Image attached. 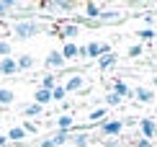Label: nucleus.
I'll use <instances>...</instances> for the list:
<instances>
[{
  "label": "nucleus",
  "mask_w": 157,
  "mask_h": 147,
  "mask_svg": "<svg viewBox=\"0 0 157 147\" xmlns=\"http://www.w3.org/2000/svg\"><path fill=\"white\" fill-rule=\"evenodd\" d=\"M41 31H47V23L36 21L34 16H26V18H18L16 23L10 26V34L18 39V42H26V39H34L39 36Z\"/></svg>",
  "instance_id": "obj_1"
},
{
  "label": "nucleus",
  "mask_w": 157,
  "mask_h": 147,
  "mask_svg": "<svg viewBox=\"0 0 157 147\" xmlns=\"http://www.w3.org/2000/svg\"><path fill=\"white\" fill-rule=\"evenodd\" d=\"M111 52V46L106 44V42H88L85 46H80V49H77V57L80 59H101L103 54H108Z\"/></svg>",
  "instance_id": "obj_2"
},
{
  "label": "nucleus",
  "mask_w": 157,
  "mask_h": 147,
  "mask_svg": "<svg viewBox=\"0 0 157 147\" xmlns=\"http://www.w3.org/2000/svg\"><path fill=\"white\" fill-rule=\"evenodd\" d=\"M98 134L103 139H119L124 134V121L121 119H106L103 124H98Z\"/></svg>",
  "instance_id": "obj_3"
},
{
  "label": "nucleus",
  "mask_w": 157,
  "mask_h": 147,
  "mask_svg": "<svg viewBox=\"0 0 157 147\" xmlns=\"http://www.w3.org/2000/svg\"><path fill=\"white\" fill-rule=\"evenodd\" d=\"M136 129H139V137H142V139L155 142V137H157V119H152V116H139V119H136Z\"/></svg>",
  "instance_id": "obj_4"
},
{
  "label": "nucleus",
  "mask_w": 157,
  "mask_h": 147,
  "mask_svg": "<svg viewBox=\"0 0 157 147\" xmlns=\"http://www.w3.org/2000/svg\"><path fill=\"white\" fill-rule=\"evenodd\" d=\"M62 88L67 93H85V90H88V80H85L82 72H70L67 80L62 83Z\"/></svg>",
  "instance_id": "obj_5"
},
{
  "label": "nucleus",
  "mask_w": 157,
  "mask_h": 147,
  "mask_svg": "<svg viewBox=\"0 0 157 147\" xmlns=\"http://www.w3.org/2000/svg\"><path fill=\"white\" fill-rule=\"evenodd\" d=\"M124 13L121 10H113V8H103L101 16H98V26H113V23H121L124 21Z\"/></svg>",
  "instance_id": "obj_6"
},
{
  "label": "nucleus",
  "mask_w": 157,
  "mask_h": 147,
  "mask_svg": "<svg viewBox=\"0 0 157 147\" xmlns=\"http://www.w3.org/2000/svg\"><path fill=\"white\" fill-rule=\"evenodd\" d=\"M57 34H59V39H64V42H72V39L80 34V26H77L75 21H62L59 26H57Z\"/></svg>",
  "instance_id": "obj_7"
},
{
  "label": "nucleus",
  "mask_w": 157,
  "mask_h": 147,
  "mask_svg": "<svg viewBox=\"0 0 157 147\" xmlns=\"http://www.w3.org/2000/svg\"><path fill=\"white\" fill-rule=\"evenodd\" d=\"M101 10H103L101 3H85L82 5V16H77V18H82V21H88V23H98Z\"/></svg>",
  "instance_id": "obj_8"
},
{
  "label": "nucleus",
  "mask_w": 157,
  "mask_h": 147,
  "mask_svg": "<svg viewBox=\"0 0 157 147\" xmlns=\"http://www.w3.org/2000/svg\"><path fill=\"white\" fill-rule=\"evenodd\" d=\"M44 65H47V70H64L67 67V62H64V57L59 54V49H52L47 57H44Z\"/></svg>",
  "instance_id": "obj_9"
},
{
  "label": "nucleus",
  "mask_w": 157,
  "mask_h": 147,
  "mask_svg": "<svg viewBox=\"0 0 157 147\" xmlns=\"http://www.w3.org/2000/svg\"><path fill=\"white\" fill-rule=\"evenodd\" d=\"M41 8L47 10V13H62V16H67V13H72L77 5L67 0V3H41Z\"/></svg>",
  "instance_id": "obj_10"
},
{
  "label": "nucleus",
  "mask_w": 157,
  "mask_h": 147,
  "mask_svg": "<svg viewBox=\"0 0 157 147\" xmlns=\"http://www.w3.org/2000/svg\"><path fill=\"white\" fill-rule=\"evenodd\" d=\"M111 90H113L116 96L121 98V101H124V98H129V101L134 98V88H132L129 83H124V80H119V77L113 80V85H111Z\"/></svg>",
  "instance_id": "obj_11"
},
{
  "label": "nucleus",
  "mask_w": 157,
  "mask_h": 147,
  "mask_svg": "<svg viewBox=\"0 0 157 147\" xmlns=\"http://www.w3.org/2000/svg\"><path fill=\"white\" fill-rule=\"evenodd\" d=\"M134 101H136V103L149 106V103L155 101V90H152V88H147V85H136V88H134Z\"/></svg>",
  "instance_id": "obj_12"
},
{
  "label": "nucleus",
  "mask_w": 157,
  "mask_h": 147,
  "mask_svg": "<svg viewBox=\"0 0 157 147\" xmlns=\"http://www.w3.org/2000/svg\"><path fill=\"white\" fill-rule=\"evenodd\" d=\"M106 119H108V109H106V106H98V109H93L88 113V126H93V124L98 126V124L106 121Z\"/></svg>",
  "instance_id": "obj_13"
},
{
  "label": "nucleus",
  "mask_w": 157,
  "mask_h": 147,
  "mask_svg": "<svg viewBox=\"0 0 157 147\" xmlns=\"http://www.w3.org/2000/svg\"><path fill=\"white\" fill-rule=\"evenodd\" d=\"M57 132H75V116L72 113H62L57 119Z\"/></svg>",
  "instance_id": "obj_14"
},
{
  "label": "nucleus",
  "mask_w": 157,
  "mask_h": 147,
  "mask_svg": "<svg viewBox=\"0 0 157 147\" xmlns=\"http://www.w3.org/2000/svg\"><path fill=\"white\" fill-rule=\"evenodd\" d=\"M77 49H80V46H77L75 42H64L62 49H59V54L64 57V62H72V59H77Z\"/></svg>",
  "instance_id": "obj_15"
},
{
  "label": "nucleus",
  "mask_w": 157,
  "mask_h": 147,
  "mask_svg": "<svg viewBox=\"0 0 157 147\" xmlns=\"http://www.w3.org/2000/svg\"><path fill=\"white\" fill-rule=\"evenodd\" d=\"M90 142H93L90 132H75L72 139H70V147H88Z\"/></svg>",
  "instance_id": "obj_16"
},
{
  "label": "nucleus",
  "mask_w": 157,
  "mask_h": 147,
  "mask_svg": "<svg viewBox=\"0 0 157 147\" xmlns=\"http://www.w3.org/2000/svg\"><path fill=\"white\" fill-rule=\"evenodd\" d=\"M116 65H119V54H116V52H108V54H103L98 59V67L101 70H113Z\"/></svg>",
  "instance_id": "obj_17"
},
{
  "label": "nucleus",
  "mask_w": 157,
  "mask_h": 147,
  "mask_svg": "<svg viewBox=\"0 0 157 147\" xmlns=\"http://www.w3.org/2000/svg\"><path fill=\"white\" fill-rule=\"evenodd\" d=\"M16 72H18L16 57H5V59H0V75H16Z\"/></svg>",
  "instance_id": "obj_18"
},
{
  "label": "nucleus",
  "mask_w": 157,
  "mask_h": 147,
  "mask_svg": "<svg viewBox=\"0 0 157 147\" xmlns=\"http://www.w3.org/2000/svg\"><path fill=\"white\" fill-rule=\"evenodd\" d=\"M34 103H39V106H41V109H47V106L52 103V90L36 88V93H34Z\"/></svg>",
  "instance_id": "obj_19"
},
{
  "label": "nucleus",
  "mask_w": 157,
  "mask_h": 147,
  "mask_svg": "<svg viewBox=\"0 0 157 147\" xmlns=\"http://www.w3.org/2000/svg\"><path fill=\"white\" fill-rule=\"evenodd\" d=\"M21 111H23V116H29V119L41 116V113H44V109H41L39 103H34V101H31V103H26V106H21Z\"/></svg>",
  "instance_id": "obj_20"
},
{
  "label": "nucleus",
  "mask_w": 157,
  "mask_h": 147,
  "mask_svg": "<svg viewBox=\"0 0 157 147\" xmlns=\"http://www.w3.org/2000/svg\"><path fill=\"white\" fill-rule=\"evenodd\" d=\"M5 137H8V142H23V139H26V132H23V126H10Z\"/></svg>",
  "instance_id": "obj_21"
},
{
  "label": "nucleus",
  "mask_w": 157,
  "mask_h": 147,
  "mask_svg": "<svg viewBox=\"0 0 157 147\" xmlns=\"http://www.w3.org/2000/svg\"><path fill=\"white\" fill-rule=\"evenodd\" d=\"M16 65H18V70H31L36 65V59L31 57V54H18L16 57Z\"/></svg>",
  "instance_id": "obj_22"
},
{
  "label": "nucleus",
  "mask_w": 157,
  "mask_h": 147,
  "mask_svg": "<svg viewBox=\"0 0 157 147\" xmlns=\"http://www.w3.org/2000/svg\"><path fill=\"white\" fill-rule=\"evenodd\" d=\"M52 139H54L57 147H67L70 139H72V132H54V134H52Z\"/></svg>",
  "instance_id": "obj_23"
},
{
  "label": "nucleus",
  "mask_w": 157,
  "mask_h": 147,
  "mask_svg": "<svg viewBox=\"0 0 157 147\" xmlns=\"http://www.w3.org/2000/svg\"><path fill=\"white\" fill-rule=\"evenodd\" d=\"M136 39H139V44L155 42V39H157V31H155V29H139V31H136Z\"/></svg>",
  "instance_id": "obj_24"
},
{
  "label": "nucleus",
  "mask_w": 157,
  "mask_h": 147,
  "mask_svg": "<svg viewBox=\"0 0 157 147\" xmlns=\"http://www.w3.org/2000/svg\"><path fill=\"white\" fill-rule=\"evenodd\" d=\"M57 85H59L57 75H44V77H41V83H39V88H44V90H54Z\"/></svg>",
  "instance_id": "obj_25"
},
{
  "label": "nucleus",
  "mask_w": 157,
  "mask_h": 147,
  "mask_svg": "<svg viewBox=\"0 0 157 147\" xmlns=\"http://www.w3.org/2000/svg\"><path fill=\"white\" fill-rule=\"evenodd\" d=\"M13 101H16V93L10 88H0V106H10Z\"/></svg>",
  "instance_id": "obj_26"
},
{
  "label": "nucleus",
  "mask_w": 157,
  "mask_h": 147,
  "mask_svg": "<svg viewBox=\"0 0 157 147\" xmlns=\"http://www.w3.org/2000/svg\"><path fill=\"white\" fill-rule=\"evenodd\" d=\"M103 101H106V109H116V106H121V103H124V101H121L119 96H116L113 90H108V93H106V98H103Z\"/></svg>",
  "instance_id": "obj_27"
},
{
  "label": "nucleus",
  "mask_w": 157,
  "mask_h": 147,
  "mask_svg": "<svg viewBox=\"0 0 157 147\" xmlns=\"http://www.w3.org/2000/svg\"><path fill=\"white\" fill-rule=\"evenodd\" d=\"M64 98H67V90H64V88H62V83H59L54 90H52V101H57V103H64Z\"/></svg>",
  "instance_id": "obj_28"
},
{
  "label": "nucleus",
  "mask_w": 157,
  "mask_h": 147,
  "mask_svg": "<svg viewBox=\"0 0 157 147\" xmlns=\"http://www.w3.org/2000/svg\"><path fill=\"white\" fill-rule=\"evenodd\" d=\"M155 142H149V139H142V137H136V139H129V142H124V147H152Z\"/></svg>",
  "instance_id": "obj_29"
},
{
  "label": "nucleus",
  "mask_w": 157,
  "mask_h": 147,
  "mask_svg": "<svg viewBox=\"0 0 157 147\" xmlns=\"http://www.w3.org/2000/svg\"><path fill=\"white\" fill-rule=\"evenodd\" d=\"M5 57H13V46H10V42L0 39V59H5Z\"/></svg>",
  "instance_id": "obj_30"
},
{
  "label": "nucleus",
  "mask_w": 157,
  "mask_h": 147,
  "mask_svg": "<svg viewBox=\"0 0 157 147\" xmlns=\"http://www.w3.org/2000/svg\"><path fill=\"white\" fill-rule=\"evenodd\" d=\"M144 54V44H132L126 49V57H142Z\"/></svg>",
  "instance_id": "obj_31"
},
{
  "label": "nucleus",
  "mask_w": 157,
  "mask_h": 147,
  "mask_svg": "<svg viewBox=\"0 0 157 147\" xmlns=\"http://www.w3.org/2000/svg\"><path fill=\"white\" fill-rule=\"evenodd\" d=\"M13 8H21V3H16V0H5V3H0V16H5L8 10Z\"/></svg>",
  "instance_id": "obj_32"
},
{
  "label": "nucleus",
  "mask_w": 157,
  "mask_h": 147,
  "mask_svg": "<svg viewBox=\"0 0 157 147\" xmlns=\"http://www.w3.org/2000/svg\"><path fill=\"white\" fill-rule=\"evenodd\" d=\"M23 132H26V134H36V132H39V124H34V121H23Z\"/></svg>",
  "instance_id": "obj_33"
},
{
  "label": "nucleus",
  "mask_w": 157,
  "mask_h": 147,
  "mask_svg": "<svg viewBox=\"0 0 157 147\" xmlns=\"http://www.w3.org/2000/svg\"><path fill=\"white\" fill-rule=\"evenodd\" d=\"M103 142V147H124V139L119 137V139H101Z\"/></svg>",
  "instance_id": "obj_34"
},
{
  "label": "nucleus",
  "mask_w": 157,
  "mask_h": 147,
  "mask_svg": "<svg viewBox=\"0 0 157 147\" xmlns=\"http://www.w3.org/2000/svg\"><path fill=\"white\" fill-rule=\"evenodd\" d=\"M39 147H57V145H54V139H52V137H47V139L39 142Z\"/></svg>",
  "instance_id": "obj_35"
},
{
  "label": "nucleus",
  "mask_w": 157,
  "mask_h": 147,
  "mask_svg": "<svg viewBox=\"0 0 157 147\" xmlns=\"http://www.w3.org/2000/svg\"><path fill=\"white\" fill-rule=\"evenodd\" d=\"M0 147H8V137L5 134H0Z\"/></svg>",
  "instance_id": "obj_36"
},
{
  "label": "nucleus",
  "mask_w": 157,
  "mask_h": 147,
  "mask_svg": "<svg viewBox=\"0 0 157 147\" xmlns=\"http://www.w3.org/2000/svg\"><path fill=\"white\" fill-rule=\"evenodd\" d=\"M152 83H155V85H157V75H155V77H152Z\"/></svg>",
  "instance_id": "obj_37"
},
{
  "label": "nucleus",
  "mask_w": 157,
  "mask_h": 147,
  "mask_svg": "<svg viewBox=\"0 0 157 147\" xmlns=\"http://www.w3.org/2000/svg\"><path fill=\"white\" fill-rule=\"evenodd\" d=\"M155 101H157V90H155Z\"/></svg>",
  "instance_id": "obj_38"
},
{
  "label": "nucleus",
  "mask_w": 157,
  "mask_h": 147,
  "mask_svg": "<svg viewBox=\"0 0 157 147\" xmlns=\"http://www.w3.org/2000/svg\"><path fill=\"white\" fill-rule=\"evenodd\" d=\"M155 46H157V39H155Z\"/></svg>",
  "instance_id": "obj_39"
},
{
  "label": "nucleus",
  "mask_w": 157,
  "mask_h": 147,
  "mask_svg": "<svg viewBox=\"0 0 157 147\" xmlns=\"http://www.w3.org/2000/svg\"><path fill=\"white\" fill-rule=\"evenodd\" d=\"M67 147H70V145H67Z\"/></svg>",
  "instance_id": "obj_40"
},
{
  "label": "nucleus",
  "mask_w": 157,
  "mask_h": 147,
  "mask_svg": "<svg viewBox=\"0 0 157 147\" xmlns=\"http://www.w3.org/2000/svg\"><path fill=\"white\" fill-rule=\"evenodd\" d=\"M155 139H157V137H155Z\"/></svg>",
  "instance_id": "obj_41"
}]
</instances>
